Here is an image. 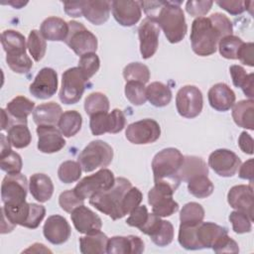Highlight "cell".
<instances>
[{
	"label": "cell",
	"instance_id": "1",
	"mask_svg": "<svg viewBox=\"0 0 254 254\" xmlns=\"http://www.w3.org/2000/svg\"><path fill=\"white\" fill-rule=\"evenodd\" d=\"M140 4L147 18L159 25L170 43L177 44L185 38L188 26L181 2L140 1Z\"/></svg>",
	"mask_w": 254,
	"mask_h": 254
},
{
	"label": "cell",
	"instance_id": "39",
	"mask_svg": "<svg viewBox=\"0 0 254 254\" xmlns=\"http://www.w3.org/2000/svg\"><path fill=\"white\" fill-rule=\"evenodd\" d=\"M0 167L9 175L19 174L23 167L22 158L18 153L12 151L11 148L3 150L0 153Z\"/></svg>",
	"mask_w": 254,
	"mask_h": 254
},
{
	"label": "cell",
	"instance_id": "47",
	"mask_svg": "<svg viewBox=\"0 0 254 254\" xmlns=\"http://www.w3.org/2000/svg\"><path fill=\"white\" fill-rule=\"evenodd\" d=\"M125 96L133 105H142L146 102V87L139 81H127L125 84Z\"/></svg>",
	"mask_w": 254,
	"mask_h": 254
},
{
	"label": "cell",
	"instance_id": "58",
	"mask_svg": "<svg viewBox=\"0 0 254 254\" xmlns=\"http://www.w3.org/2000/svg\"><path fill=\"white\" fill-rule=\"evenodd\" d=\"M253 43H243L238 52H237V59L243 64L248 66H253Z\"/></svg>",
	"mask_w": 254,
	"mask_h": 254
},
{
	"label": "cell",
	"instance_id": "42",
	"mask_svg": "<svg viewBox=\"0 0 254 254\" xmlns=\"http://www.w3.org/2000/svg\"><path fill=\"white\" fill-rule=\"evenodd\" d=\"M123 77L127 81H139L147 83L150 79V70L147 65L141 63H131L123 69Z\"/></svg>",
	"mask_w": 254,
	"mask_h": 254
},
{
	"label": "cell",
	"instance_id": "28",
	"mask_svg": "<svg viewBox=\"0 0 254 254\" xmlns=\"http://www.w3.org/2000/svg\"><path fill=\"white\" fill-rule=\"evenodd\" d=\"M207 175L208 167L202 158L196 156H184V161L178 172L181 181L189 182L194 177Z\"/></svg>",
	"mask_w": 254,
	"mask_h": 254
},
{
	"label": "cell",
	"instance_id": "20",
	"mask_svg": "<svg viewBox=\"0 0 254 254\" xmlns=\"http://www.w3.org/2000/svg\"><path fill=\"white\" fill-rule=\"evenodd\" d=\"M70 218L75 229L79 233L89 234L97 232L102 227L101 218L83 204L77 206L71 211Z\"/></svg>",
	"mask_w": 254,
	"mask_h": 254
},
{
	"label": "cell",
	"instance_id": "12",
	"mask_svg": "<svg viewBox=\"0 0 254 254\" xmlns=\"http://www.w3.org/2000/svg\"><path fill=\"white\" fill-rule=\"evenodd\" d=\"M28 181L22 174H7L1 184V198L4 204L15 205L26 201Z\"/></svg>",
	"mask_w": 254,
	"mask_h": 254
},
{
	"label": "cell",
	"instance_id": "23",
	"mask_svg": "<svg viewBox=\"0 0 254 254\" xmlns=\"http://www.w3.org/2000/svg\"><path fill=\"white\" fill-rule=\"evenodd\" d=\"M1 44L6 52V59L23 57L26 54V39L15 30H5L1 35Z\"/></svg>",
	"mask_w": 254,
	"mask_h": 254
},
{
	"label": "cell",
	"instance_id": "56",
	"mask_svg": "<svg viewBox=\"0 0 254 254\" xmlns=\"http://www.w3.org/2000/svg\"><path fill=\"white\" fill-rule=\"evenodd\" d=\"M213 2L212 1H188L186 3L187 12L193 17H202L209 12Z\"/></svg>",
	"mask_w": 254,
	"mask_h": 254
},
{
	"label": "cell",
	"instance_id": "44",
	"mask_svg": "<svg viewBox=\"0 0 254 254\" xmlns=\"http://www.w3.org/2000/svg\"><path fill=\"white\" fill-rule=\"evenodd\" d=\"M244 42L237 36L229 35L218 42L219 54L228 60H237V52Z\"/></svg>",
	"mask_w": 254,
	"mask_h": 254
},
{
	"label": "cell",
	"instance_id": "60",
	"mask_svg": "<svg viewBox=\"0 0 254 254\" xmlns=\"http://www.w3.org/2000/svg\"><path fill=\"white\" fill-rule=\"evenodd\" d=\"M216 4L231 15H239L245 11V1H216Z\"/></svg>",
	"mask_w": 254,
	"mask_h": 254
},
{
	"label": "cell",
	"instance_id": "32",
	"mask_svg": "<svg viewBox=\"0 0 254 254\" xmlns=\"http://www.w3.org/2000/svg\"><path fill=\"white\" fill-rule=\"evenodd\" d=\"M108 237L100 230L86 234L79 238V249L82 254H103L106 253Z\"/></svg>",
	"mask_w": 254,
	"mask_h": 254
},
{
	"label": "cell",
	"instance_id": "3",
	"mask_svg": "<svg viewBox=\"0 0 254 254\" xmlns=\"http://www.w3.org/2000/svg\"><path fill=\"white\" fill-rule=\"evenodd\" d=\"M131 187L132 185L129 180L125 178H117L110 189L93 194L89 198V203L100 212L111 217L113 220L122 218V198Z\"/></svg>",
	"mask_w": 254,
	"mask_h": 254
},
{
	"label": "cell",
	"instance_id": "13",
	"mask_svg": "<svg viewBox=\"0 0 254 254\" xmlns=\"http://www.w3.org/2000/svg\"><path fill=\"white\" fill-rule=\"evenodd\" d=\"M209 167L220 177H232L238 171L241 160L232 151L227 149H217L208 157Z\"/></svg>",
	"mask_w": 254,
	"mask_h": 254
},
{
	"label": "cell",
	"instance_id": "34",
	"mask_svg": "<svg viewBox=\"0 0 254 254\" xmlns=\"http://www.w3.org/2000/svg\"><path fill=\"white\" fill-rule=\"evenodd\" d=\"M230 75L232 78V82L234 86L240 87L243 91V93L249 97V99H253L254 91H253V80H254V74L249 73L247 74L245 69L241 65H231L229 67Z\"/></svg>",
	"mask_w": 254,
	"mask_h": 254
},
{
	"label": "cell",
	"instance_id": "53",
	"mask_svg": "<svg viewBox=\"0 0 254 254\" xmlns=\"http://www.w3.org/2000/svg\"><path fill=\"white\" fill-rule=\"evenodd\" d=\"M212 250L215 253H238L239 247L236 241H234L231 237L227 234L222 235L219 237L215 243L212 245Z\"/></svg>",
	"mask_w": 254,
	"mask_h": 254
},
{
	"label": "cell",
	"instance_id": "17",
	"mask_svg": "<svg viewBox=\"0 0 254 254\" xmlns=\"http://www.w3.org/2000/svg\"><path fill=\"white\" fill-rule=\"evenodd\" d=\"M227 201L232 208L246 213L253 220L254 201L252 183L249 186L238 185L232 187L228 191Z\"/></svg>",
	"mask_w": 254,
	"mask_h": 254
},
{
	"label": "cell",
	"instance_id": "38",
	"mask_svg": "<svg viewBox=\"0 0 254 254\" xmlns=\"http://www.w3.org/2000/svg\"><path fill=\"white\" fill-rule=\"evenodd\" d=\"M188 190L193 196L205 198L212 193L214 187L207 176H197L188 182Z\"/></svg>",
	"mask_w": 254,
	"mask_h": 254
},
{
	"label": "cell",
	"instance_id": "63",
	"mask_svg": "<svg viewBox=\"0 0 254 254\" xmlns=\"http://www.w3.org/2000/svg\"><path fill=\"white\" fill-rule=\"evenodd\" d=\"M239 178L253 182V160L249 159L239 167Z\"/></svg>",
	"mask_w": 254,
	"mask_h": 254
},
{
	"label": "cell",
	"instance_id": "46",
	"mask_svg": "<svg viewBox=\"0 0 254 254\" xmlns=\"http://www.w3.org/2000/svg\"><path fill=\"white\" fill-rule=\"evenodd\" d=\"M151 240L160 247L169 245L174 238V226L168 220H161L156 230L150 235Z\"/></svg>",
	"mask_w": 254,
	"mask_h": 254
},
{
	"label": "cell",
	"instance_id": "48",
	"mask_svg": "<svg viewBox=\"0 0 254 254\" xmlns=\"http://www.w3.org/2000/svg\"><path fill=\"white\" fill-rule=\"evenodd\" d=\"M100 61L95 53H88L80 57L78 61V68L82 72L86 80L92 77L99 69Z\"/></svg>",
	"mask_w": 254,
	"mask_h": 254
},
{
	"label": "cell",
	"instance_id": "61",
	"mask_svg": "<svg viewBox=\"0 0 254 254\" xmlns=\"http://www.w3.org/2000/svg\"><path fill=\"white\" fill-rule=\"evenodd\" d=\"M238 145L242 152L249 155L253 154V139L250 134L242 132L238 138Z\"/></svg>",
	"mask_w": 254,
	"mask_h": 254
},
{
	"label": "cell",
	"instance_id": "14",
	"mask_svg": "<svg viewBox=\"0 0 254 254\" xmlns=\"http://www.w3.org/2000/svg\"><path fill=\"white\" fill-rule=\"evenodd\" d=\"M138 36L142 58L145 60L152 58L157 52L159 46V25L149 18L144 19L138 28Z\"/></svg>",
	"mask_w": 254,
	"mask_h": 254
},
{
	"label": "cell",
	"instance_id": "35",
	"mask_svg": "<svg viewBox=\"0 0 254 254\" xmlns=\"http://www.w3.org/2000/svg\"><path fill=\"white\" fill-rule=\"evenodd\" d=\"M82 124V117L75 110H67L64 112L59 120L58 126L64 137H72L79 132Z\"/></svg>",
	"mask_w": 254,
	"mask_h": 254
},
{
	"label": "cell",
	"instance_id": "36",
	"mask_svg": "<svg viewBox=\"0 0 254 254\" xmlns=\"http://www.w3.org/2000/svg\"><path fill=\"white\" fill-rule=\"evenodd\" d=\"M199 223L197 224H190V223H181L179 228L178 240L182 247L188 250H197L201 249L197 236L196 229Z\"/></svg>",
	"mask_w": 254,
	"mask_h": 254
},
{
	"label": "cell",
	"instance_id": "55",
	"mask_svg": "<svg viewBox=\"0 0 254 254\" xmlns=\"http://www.w3.org/2000/svg\"><path fill=\"white\" fill-rule=\"evenodd\" d=\"M129 217L126 219V223L132 227L141 228L148 219L149 212L145 205H138L130 213Z\"/></svg>",
	"mask_w": 254,
	"mask_h": 254
},
{
	"label": "cell",
	"instance_id": "16",
	"mask_svg": "<svg viewBox=\"0 0 254 254\" xmlns=\"http://www.w3.org/2000/svg\"><path fill=\"white\" fill-rule=\"evenodd\" d=\"M111 9L114 19L124 27L134 26L142 15L140 1H112Z\"/></svg>",
	"mask_w": 254,
	"mask_h": 254
},
{
	"label": "cell",
	"instance_id": "49",
	"mask_svg": "<svg viewBox=\"0 0 254 254\" xmlns=\"http://www.w3.org/2000/svg\"><path fill=\"white\" fill-rule=\"evenodd\" d=\"M90 131L93 135H103L111 133V119L108 112H100L90 116L89 121Z\"/></svg>",
	"mask_w": 254,
	"mask_h": 254
},
{
	"label": "cell",
	"instance_id": "29",
	"mask_svg": "<svg viewBox=\"0 0 254 254\" xmlns=\"http://www.w3.org/2000/svg\"><path fill=\"white\" fill-rule=\"evenodd\" d=\"M63 114L62 107L54 102H48L38 105L33 111L34 122L40 125H51L55 126L59 123V120Z\"/></svg>",
	"mask_w": 254,
	"mask_h": 254
},
{
	"label": "cell",
	"instance_id": "62",
	"mask_svg": "<svg viewBox=\"0 0 254 254\" xmlns=\"http://www.w3.org/2000/svg\"><path fill=\"white\" fill-rule=\"evenodd\" d=\"M64 12L70 17L82 16V1L79 2H64Z\"/></svg>",
	"mask_w": 254,
	"mask_h": 254
},
{
	"label": "cell",
	"instance_id": "50",
	"mask_svg": "<svg viewBox=\"0 0 254 254\" xmlns=\"http://www.w3.org/2000/svg\"><path fill=\"white\" fill-rule=\"evenodd\" d=\"M143 194L141 190L135 187H131L124 194L121 202V211L123 216L129 214L142 201Z\"/></svg>",
	"mask_w": 254,
	"mask_h": 254
},
{
	"label": "cell",
	"instance_id": "27",
	"mask_svg": "<svg viewBox=\"0 0 254 254\" xmlns=\"http://www.w3.org/2000/svg\"><path fill=\"white\" fill-rule=\"evenodd\" d=\"M29 190L32 196L40 201H48L54 193V185L51 178L45 174H34L30 178Z\"/></svg>",
	"mask_w": 254,
	"mask_h": 254
},
{
	"label": "cell",
	"instance_id": "19",
	"mask_svg": "<svg viewBox=\"0 0 254 254\" xmlns=\"http://www.w3.org/2000/svg\"><path fill=\"white\" fill-rule=\"evenodd\" d=\"M38 149L42 153L52 154L61 151L65 141L60 129L51 125H40L37 127Z\"/></svg>",
	"mask_w": 254,
	"mask_h": 254
},
{
	"label": "cell",
	"instance_id": "25",
	"mask_svg": "<svg viewBox=\"0 0 254 254\" xmlns=\"http://www.w3.org/2000/svg\"><path fill=\"white\" fill-rule=\"evenodd\" d=\"M110 1H82V16L94 25L105 23L110 14Z\"/></svg>",
	"mask_w": 254,
	"mask_h": 254
},
{
	"label": "cell",
	"instance_id": "41",
	"mask_svg": "<svg viewBox=\"0 0 254 254\" xmlns=\"http://www.w3.org/2000/svg\"><path fill=\"white\" fill-rule=\"evenodd\" d=\"M84 110L89 116L100 112H108L109 100L104 93L92 92L85 98Z\"/></svg>",
	"mask_w": 254,
	"mask_h": 254
},
{
	"label": "cell",
	"instance_id": "51",
	"mask_svg": "<svg viewBox=\"0 0 254 254\" xmlns=\"http://www.w3.org/2000/svg\"><path fill=\"white\" fill-rule=\"evenodd\" d=\"M229 220L232 223V229L235 233L242 234L246 232H250L252 225V219L242 211H232L229 214Z\"/></svg>",
	"mask_w": 254,
	"mask_h": 254
},
{
	"label": "cell",
	"instance_id": "40",
	"mask_svg": "<svg viewBox=\"0 0 254 254\" xmlns=\"http://www.w3.org/2000/svg\"><path fill=\"white\" fill-rule=\"evenodd\" d=\"M27 48L35 62H40L44 58L47 50V43L41 32L37 30H32L30 32L27 41Z\"/></svg>",
	"mask_w": 254,
	"mask_h": 254
},
{
	"label": "cell",
	"instance_id": "52",
	"mask_svg": "<svg viewBox=\"0 0 254 254\" xmlns=\"http://www.w3.org/2000/svg\"><path fill=\"white\" fill-rule=\"evenodd\" d=\"M84 199L76 194L74 190H67L63 191L59 197V203L62 209L71 213V211L79 205L83 204Z\"/></svg>",
	"mask_w": 254,
	"mask_h": 254
},
{
	"label": "cell",
	"instance_id": "21",
	"mask_svg": "<svg viewBox=\"0 0 254 254\" xmlns=\"http://www.w3.org/2000/svg\"><path fill=\"white\" fill-rule=\"evenodd\" d=\"M144 251V242L139 236H113L108 239V254H140Z\"/></svg>",
	"mask_w": 254,
	"mask_h": 254
},
{
	"label": "cell",
	"instance_id": "57",
	"mask_svg": "<svg viewBox=\"0 0 254 254\" xmlns=\"http://www.w3.org/2000/svg\"><path fill=\"white\" fill-rule=\"evenodd\" d=\"M6 63L8 66L17 73H27L33 66L32 60L27 56L13 58V59H6Z\"/></svg>",
	"mask_w": 254,
	"mask_h": 254
},
{
	"label": "cell",
	"instance_id": "43",
	"mask_svg": "<svg viewBox=\"0 0 254 254\" xmlns=\"http://www.w3.org/2000/svg\"><path fill=\"white\" fill-rule=\"evenodd\" d=\"M204 218V209L197 202H189L186 203L181 212H180V220L181 223H190V224H197L200 223Z\"/></svg>",
	"mask_w": 254,
	"mask_h": 254
},
{
	"label": "cell",
	"instance_id": "4",
	"mask_svg": "<svg viewBox=\"0 0 254 254\" xmlns=\"http://www.w3.org/2000/svg\"><path fill=\"white\" fill-rule=\"evenodd\" d=\"M190 39L193 53L207 57L216 52L222 36L208 17H198L191 24Z\"/></svg>",
	"mask_w": 254,
	"mask_h": 254
},
{
	"label": "cell",
	"instance_id": "33",
	"mask_svg": "<svg viewBox=\"0 0 254 254\" xmlns=\"http://www.w3.org/2000/svg\"><path fill=\"white\" fill-rule=\"evenodd\" d=\"M170 87L162 82L154 81L146 87V96L149 102L156 107H164L172 100Z\"/></svg>",
	"mask_w": 254,
	"mask_h": 254
},
{
	"label": "cell",
	"instance_id": "64",
	"mask_svg": "<svg viewBox=\"0 0 254 254\" xmlns=\"http://www.w3.org/2000/svg\"><path fill=\"white\" fill-rule=\"evenodd\" d=\"M1 130H8L12 126V121L5 109H1Z\"/></svg>",
	"mask_w": 254,
	"mask_h": 254
},
{
	"label": "cell",
	"instance_id": "54",
	"mask_svg": "<svg viewBox=\"0 0 254 254\" xmlns=\"http://www.w3.org/2000/svg\"><path fill=\"white\" fill-rule=\"evenodd\" d=\"M208 18L210 19L212 24L215 26V28L219 31L222 38L232 35V32H233L232 23L227 16L221 13H213Z\"/></svg>",
	"mask_w": 254,
	"mask_h": 254
},
{
	"label": "cell",
	"instance_id": "11",
	"mask_svg": "<svg viewBox=\"0 0 254 254\" xmlns=\"http://www.w3.org/2000/svg\"><path fill=\"white\" fill-rule=\"evenodd\" d=\"M129 142L136 145H146L157 141L161 135L159 123L150 118L139 120L129 124L125 132Z\"/></svg>",
	"mask_w": 254,
	"mask_h": 254
},
{
	"label": "cell",
	"instance_id": "6",
	"mask_svg": "<svg viewBox=\"0 0 254 254\" xmlns=\"http://www.w3.org/2000/svg\"><path fill=\"white\" fill-rule=\"evenodd\" d=\"M65 44L77 55L83 56L95 53L97 50V38L83 24L76 21L68 22V34Z\"/></svg>",
	"mask_w": 254,
	"mask_h": 254
},
{
	"label": "cell",
	"instance_id": "59",
	"mask_svg": "<svg viewBox=\"0 0 254 254\" xmlns=\"http://www.w3.org/2000/svg\"><path fill=\"white\" fill-rule=\"evenodd\" d=\"M111 119V134L118 133L122 131L126 125L125 115L120 109H113L111 113H109Z\"/></svg>",
	"mask_w": 254,
	"mask_h": 254
},
{
	"label": "cell",
	"instance_id": "5",
	"mask_svg": "<svg viewBox=\"0 0 254 254\" xmlns=\"http://www.w3.org/2000/svg\"><path fill=\"white\" fill-rule=\"evenodd\" d=\"M113 159V149L102 140L91 141L78 155V163L85 173L107 167Z\"/></svg>",
	"mask_w": 254,
	"mask_h": 254
},
{
	"label": "cell",
	"instance_id": "2",
	"mask_svg": "<svg viewBox=\"0 0 254 254\" xmlns=\"http://www.w3.org/2000/svg\"><path fill=\"white\" fill-rule=\"evenodd\" d=\"M183 161V154L176 148H166L157 153L152 161L155 184H166L176 190L181 183L178 172Z\"/></svg>",
	"mask_w": 254,
	"mask_h": 254
},
{
	"label": "cell",
	"instance_id": "10",
	"mask_svg": "<svg viewBox=\"0 0 254 254\" xmlns=\"http://www.w3.org/2000/svg\"><path fill=\"white\" fill-rule=\"evenodd\" d=\"M203 97L198 87L185 85L179 89L176 95V107L179 114L185 118H194L202 110Z\"/></svg>",
	"mask_w": 254,
	"mask_h": 254
},
{
	"label": "cell",
	"instance_id": "7",
	"mask_svg": "<svg viewBox=\"0 0 254 254\" xmlns=\"http://www.w3.org/2000/svg\"><path fill=\"white\" fill-rule=\"evenodd\" d=\"M176 190L166 184H155L148 192V202L154 214L160 217L171 216L179 210V203L173 198Z\"/></svg>",
	"mask_w": 254,
	"mask_h": 254
},
{
	"label": "cell",
	"instance_id": "26",
	"mask_svg": "<svg viewBox=\"0 0 254 254\" xmlns=\"http://www.w3.org/2000/svg\"><path fill=\"white\" fill-rule=\"evenodd\" d=\"M40 32L46 40L64 42L68 34V23L59 17H49L43 21Z\"/></svg>",
	"mask_w": 254,
	"mask_h": 254
},
{
	"label": "cell",
	"instance_id": "8",
	"mask_svg": "<svg viewBox=\"0 0 254 254\" xmlns=\"http://www.w3.org/2000/svg\"><path fill=\"white\" fill-rule=\"evenodd\" d=\"M86 81L78 67L66 69L62 76V86L59 93L60 100L64 104L78 102L84 92Z\"/></svg>",
	"mask_w": 254,
	"mask_h": 254
},
{
	"label": "cell",
	"instance_id": "31",
	"mask_svg": "<svg viewBox=\"0 0 254 254\" xmlns=\"http://www.w3.org/2000/svg\"><path fill=\"white\" fill-rule=\"evenodd\" d=\"M228 231L225 227H222L213 222L201 221L196 229V236L198 243L202 248H211L215 241Z\"/></svg>",
	"mask_w": 254,
	"mask_h": 254
},
{
	"label": "cell",
	"instance_id": "30",
	"mask_svg": "<svg viewBox=\"0 0 254 254\" xmlns=\"http://www.w3.org/2000/svg\"><path fill=\"white\" fill-rule=\"evenodd\" d=\"M232 118L236 125L249 130L254 129V101L240 100L232 106Z\"/></svg>",
	"mask_w": 254,
	"mask_h": 254
},
{
	"label": "cell",
	"instance_id": "24",
	"mask_svg": "<svg viewBox=\"0 0 254 254\" xmlns=\"http://www.w3.org/2000/svg\"><path fill=\"white\" fill-rule=\"evenodd\" d=\"M35 103L25 96L19 95L7 103L6 111L9 114L12 125L27 124V117L34 111Z\"/></svg>",
	"mask_w": 254,
	"mask_h": 254
},
{
	"label": "cell",
	"instance_id": "18",
	"mask_svg": "<svg viewBox=\"0 0 254 254\" xmlns=\"http://www.w3.org/2000/svg\"><path fill=\"white\" fill-rule=\"evenodd\" d=\"M43 233L45 238L55 245H60L67 241L70 236L71 229L67 220L59 214L51 215L46 220Z\"/></svg>",
	"mask_w": 254,
	"mask_h": 254
},
{
	"label": "cell",
	"instance_id": "15",
	"mask_svg": "<svg viewBox=\"0 0 254 254\" xmlns=\"http://www.w3.org/2000/svg\"><path fill=\"white\" fill-rule=\"evenodd\" d=\"M58 89V74L51 67L42 68L30 84V93L38 99L52 97Z\"/></svg>",
	"mask_w": 254,
	"mask_h": 254
},
{
	"label": "cell",
	"instance_id": "37",
	"mask_svg": "<svg viewBox=\"0 0 254 254\" xmlns=\"http://www.w3.org/2000/svg\"><path fill=\"white\" fill-rule=\"evenodd\" d=\"M7 138L14 148L22 149L30 145L32 135L27 124H14L8 129Z\"/></svg>",
	"mask_w": 254,
	"mask_h": 254
},
{
	"label": "cell",
	"instance_id": "22",
	"mask_svg": "<svg viewBox=\"0 0 254 254\" xmlns=\"http://www.w3.org/2000/svg\"><path fill=\"white\" fill-rule=\"evenodd\" d=\"M207 95L210 106L221 112L229 110L234 105L236 98L234 91L223 82L212 85L209 88Z\"/></svg>",
	"mask_w": 254,
	"mask_h": 254
},
{
	"label": "cell",
	"instance_id": "9",
	"mask_svg": "<svg viewBox=\"0 0 254 254\" xmlns=\"http://www.w3.org/2000/svg\"><path fill=\"white\" fill-rule=\"evenodd\" d=\"M115 182L113 173L105 168L100 169L95 174L84 177L74 187V191L82 199L90 198L93 194L110 189Z\"/></svg>",
	"mask_w": 254,
	"mask_h": 254
},
{
	"label": "cell",
	"instance_id": "45",
	"mask_svg": "<svg viewBox=\"0 0 254 254\" xmlns=\"http://www.w3.org/2000/svg\"><path fill=\"white\" fill-rule=\"evenodd\" d=\"M59 179L64 184H71L79 180L81 176V166L75 161H65L61 164L58 170Z\"/></svg>",
	"mask_w": 254,
	"mask_h": 254
}]
</instances>
